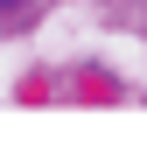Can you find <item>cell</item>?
Here are the masks:
<instances>
[{
    "instance_id": "cell-1",
    "label": "cell",
    "mask_w": 147,
    "mask_h": 147,
    "mask_svg": "<svg viewBox=\"0 0 147 147\" xmlns=\"http://www.w3.org/2000/svg\"><path fill=\"white\" fill-rule=\"evenodd\" d=\"M14 7H21V0H0V14H14Z\"/></svg>"
}]
</instances>
